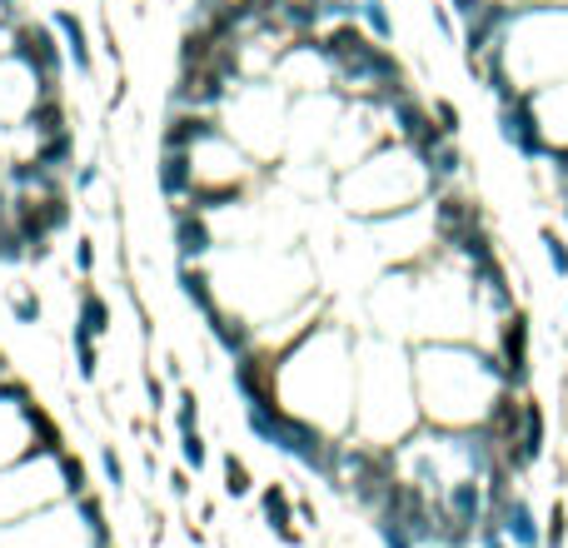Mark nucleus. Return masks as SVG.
I'll list each match as a JSON object with an SVG mask.
<instances>
[{"label":"nucleus","instance_id":"1","mask_svg":"<svg viewBox=\"0 0 568 548\" xmlns=\"http://www.w3.org/2000/svg\"><path fill=\"white\" fill-rule=\"evenodd\" d=\"M354 379H359V339L334 319L310 324L304 334H294V345L275 355L279 404L334 439H349L354 429Z\"/></svg>","mask_w":568,"mask_h":548},{"label":"nucleus","instance_id":"2","mask_svg":"<svg viewBox=\"0 0 568 548\" xmlns=\"http://www.w3.org/2000/svg\"><path fill=\"white\" fill-rule=\"evenodd\" d=\"M414 359V394L419 414L434 429H483L493 399L504 389L499 355L473 339H419Z\"/></svg>","mask_w":568,"mask_h":548},{"label":"nucleus","instance_id":"3","mask_svg":"<svg viewBox=\"0 0 568 548\" xmlns=\"http://www.w3.org/2000/svg\"><path fill=\"white\" fill-rule=\"evenodd\" d=\"M424 424L414 394V359L394 339H369L359 349V379H354V439L394 449Z\"/></svg>","mask_w":568,"mask_h":548},{"label":"nucleus","instance_id":"4","mask_svg":"<svg viewBox=\"0 0 568 548\" xmlns=\"http://www.w3.org/2000/svg\"><path fill=\"white\" fill-rule=\"evenodd\" d=\"M483 70H504L514 90H528V95L558 85L568 76V5L563 0L509 5L504 31L483 55V65H473V76H483Z\"/></svg>","mask_w":568,"mask_h":548},{"label":"nucleus","instance_id":"5","mask_svg":"<svg viewBox=\"0 0 568 548\" xmlns=\"http://www.w3.org/2000/svg\"><path fill=\"white\" fill-rule=\"evenodd\" d=\"M339 190V204L354 220H389L404 215V210H419L439 194L424 155H414L404 140H384L369 155H359L354 165H344V175L334 180Z\"/></svg>","mask_w":568,"mask_h":548},{"label":"nucleus","instance_id":"6","mask_svg":"<svg viewBox=\"0 0 568 548\" xmlns=\"http://www.w3.org/2000/svg\"><path fill=\"white\" fill-rule=\"evenodd\" d=\"M11 55L21 65H31V76L41 80V90H60V76H65V60H70V55H65V40L50 21L21 15V21L11 25Z\"/></svg>","mask_w":568,"mask_h":548},{"label":"nucleus","instance_id":"7","mask_svg":"<svg viewBox=\"0 0 568 548\" xmlns=\"http://www.w3.org/2000/svg\"><path fill=\"white\" fill-rule=\"evenodd\" d=\"M493 355H499V364H504V384L509 389H528V379H534V319H528V310H514L504 314V319L493 324Z\"/></svg>","mask_w":568,"mask_h":548},{"label":"nucleus","instance_id":"8","mask_svg":"<svg viewBox=\"0 0 568 548\" xmlns=\"http://www.w3.org/2000/svg\"><path fill=\"white\" fill-rule=\"evenodd\" d=\"M499 135H504V145L518 160H548V140H544V125H538V110H534L528 90L499 100Z\"/></svg>","mask_w":568,"mask_h":548},{"label":"nucleus","instance_id":"9","mask_svg":"<svg viewBox=\"0 0 568 548\" xmlns=\"http://www.w3.org/2000/svg\"><path fill=\"white\" fill-rule=\"evenodd\" d=\"M170 225H175V249H180V259H190V265H200V259L215 249V225H210V215H204V210L175 204V210H170Z\"/></svg>","mask_w":568,"mask_h":548},{"label":"nucleus","instance_id":"10","mask_svg":"<svg viewBox=\"0 0 568 548\" xmlns=\"http://www.w3.org/2000/svg\"><path fill=\"white\" fill-rule=\"evenodd\" d=\"M194 184H200V175H194V155L190 150H160V160H155V190H160V200L170 204V210L190 200Z\"/></svg>","mask_w":568,"mask_h":548},{"label":"nucleus","instance_id":"11","mask_svg":"<svg viewBox=\"0 0 568 548\" xmlns=\"http://www.w3.org/2000/svg\"><path fill=\"white\" fill-rule=\"evenodd\" d=\"M210 339H215L220 349H225L230 359H239V355H249V349L259 345V324L249 319V314H239V310H230V304H220L215 314H210Z\"/></svg>","mask_w":568,"mask_h":548},{"label":"nucleus","instance_id":"12","mask_svg":"<svg viewBox=\"0 0 568 548\" xmlns=\"http://www.w3.org/2000/svg\"><path fill=\"white\" fill-rule=\"evenodd\" d=\"M489 518H499V528L509 534L514 548H544V528H538V518H534L524 494H509L499 508H489Z\"/></svg>","mask_w":568,"mask_h":548},{"label":"nucleus","instance_id":"13","mask_svg":"<svg viewBox=\"0 0 568 548\" xmlns=\"http://www.w3.org/2000/svg\"><path fill=\"white\" fill-rule=\"evenodd\" d=\"M259 514H265V524H269V534L279 538V544H290V548H300L304 544V534L294 528V494L284 484H265L259 489Z\"/></svg>","mask_w":568,"mask_h":548},{"label":"nucleus","instance_id":"14","mask_svg":"<svg viewBox=\"0 0 568 548\" xmlns=\"http://www.w3.org/2000/svg\"><path fill=\"white\" fill-rule=\"evenodd\" d=\"M50 25L60 31V40H65V55H70V65H76L80 76H95V45H90V31H86V21H80L70 5H60V11H50Z\"/></svg>","mask_w":568,"mask_h":548},{"label":"nucleus","instance_id":"15","mask_svg":"<svg viewBox=\"0 0 568 548\" xmlns=\"http://www.w3.org/2000/svg\"><path fill=\"white\" fill-rule=\"evenodd\" d=\"M21 130L31 135V140H45V135H60V130H70V105H65V90H41V95H35V105L25 110Z\"/></svg>","mask_w":568,"mask_h":548},{"label":"nucleus","instance_id":"16","mask_svg":"<svg viewBox=\"0 0 568 548\" xmlns=\"http://www.w3.org/2000/svg\"><path fill=\"white\" fill-rule=\"evenodd\" d=\"M76 329L95 334V339H105V334L115 329V310H110V300L90 280L80 284V294H76Z\"/></svg>","mask_w":568,"mask_h":548},{"label":"nucleus","instance_id":"17","mask_svg":"<svg viewBox=\"0 0 568 548\" xmlns=\"http://www.w3.org/2000/svg\"><path fill=\"white\" fill-rule=\"evenodd\" d=\"M180 294L194 304V314H200V319H210V314L220 310V294H215L210 269H204V265H190V259H180Z\"/></svg>","mask_w":568,"mask_h":548},{"label":"nucleus","instance_id":"18","mask_svg":"<svg viewBox=\"0 0 568 548\" xmlns=\"http://www.w3.org/2000/svg\"><path fill=\"white\" fill-rule=\"evenodd\" d=\"M31 160L35 165H45V170H70L76 165V125L70 130H60V135H45V140H35L31 145Z\"/></svg>","mask_w":568,"mask_h":548},{"label":"nucleus","instance_id":"19","mask_svg":"<svg viewBox=\"0 0 568 548\" xmlns=\"http://www.w3.org/2000/svg\"><path fill=\"white\" fill-rule=\"evenodd\" d=\"M25 424H31V439L41 454H60L65 449V429L50 419V409L45 404H25Z\"/></svg>","mask_w":568,"mask_h":548},{"label":"nucleus","instance_id":"20","mask_svg":"<svg viewBox=\"0 0 568 548\" xmlns=\"http://www.w3.org/2000/svg\"><path fill=\"white\" fill-rule=\"evenodd\" d=\"M424 165H429V175H434V184H449V180H459V170H464V150L454 140H439L429 155H424Z\"/></svg>","mask_w":568,"mask_h":548},{"label":"nucleus","instance_id":"21","mask_svg":"<svg viewBox=\"0 0 568 548\" xmlns=\"http://www.w3.org/2000/svg\"><path fill=\"white\" fill-rule=\"evenodd\" d=\"M220 479H225V484H220V489H225V499H249V494H255V473H249V463L239 459L235 449L220 459Z\"/></svg>","mask_w":568,"mask_h":548},{"label":"nucleus","instance_id":"22","mask_svg":"<svg viewBox=\"0 0 568 548\" xmlns=\"http://www.w3.org/2000/svg\"><path fill=\"white\" fill-rule=\"evenodd\" d=\"M76 504V514H80V524L95 534V544H110V518H105V499L95 494V489H86V494H76L70 499Z\"/></svg>","mask_w":568,"mask_h":548},{"label":"nucleus","instance_id":"23","mask_svg":"<svg viewBox=\"0 0 568 548\" xmlns=\"http://www.w3.org/2000/svg\"><path fill=\"white\" fill-rule=\"evenodd\" d=\"M359 25H365L379 45L394 40V15H389V0H359Z\"/></svg>","mask_w":568,"mask_h":548},{"label":"nucleus","instance_id":"24","mask_svg":"<svg viewBox=\"0 0 568 548\" xmlns=\"http://www.w3.org/2000/svg\"><path fill=\"white\" fill-rule=\"evenodd\" d=\"M55 469H60L65 499H76V494H86V489H90V469H86V459H80V454L60 449V454H55Z\"/></svg>","mask_w":568,"mask_h":548},{"label":"nucleus","instance_id":"25","mask_svg":"<svg viewBox=\"0 0 568 548\" xmlns=\"http://www.w3.org/2000/svg\"><path fill=\"white\" fill-rule=\"evenodd\" d=\"M70 349H76V369L86 384H95L100 379V345H95V334L86 329H70Z\"/></svg>","mask_w":568,"mask_h":548},{"label":"nucleus","instance_id":"26","mask_svg":"<svg viewBox=\"0 0 568 548\" xmlns=\"http://www.w3.org/2000/svg\"><path fill=\"white\" fill-rule=\"evenodd\" d=\"M538 245H544V255H548V269H554L558 280H568V239H563V229L538 225Z\"/></svg>","mask_w":568,"mask_h":548},{"label":"nucleus","instance_id":"27","mask_svg":"<svg viewBox=\"0 0 568 548\" xmlns=\"http://www.w3.org/2000/svg\"><path fill=\"white\" fill-rule=\"evenodd\" d=\"M180 463L190 473H204V463H210V444H204L200 429H185L180 434Z\"/></svg>","mask_w":568,"mask_h":548},{"label":"nucleus","instance_id":"28","mask_svg":"<svg viewBox=\"0 0 568 548\" xmlns=\"http://www.w3.org/2000/svg\"><path fill=\"white\" fill-rule=\"evenodd\" d=\"M11 314H15V324H41V314H45V304H41V294L25 284V290H15L11 294Z\"/></svg>","mask_w":568,"mask_h":548},{"label":"nucleus","instance_id":"29","mask_svg":"<svg viewBox=\"0 0 568 548\" xmlns=\"http://www.w3.org/2000/svg\"><path fill=\"white\" fill-rule=\"evenodd\" d=\"M185 429H200V399H194V389L175 394V434H185Z\"/></svg>","mask_w":568,"mask_h":548},{"label":"nucleus","instance_id":"30","mask_svg":"<svg viewBox=\"0 0 568 548\" xmlns=\"http://www.w3.org/2000/svg\"><path fill=\"white\" fill-rule=\"evenodd\" d=\"M544 548H568V504L558 499L548 508V528H544Z\"/></svg>","mask_w":568,"mask_h":548},{"label":"nucleus","instance_id":"31","mask_svg":"<svg viewBox=\"0 0 568 548\" xmlns=\"http://www.w3.org/2000/svg\"><path fill=\"white\" fill-rule=\"evenodd\" d=\"M100 473H105V484L115 489H125V459H120V449L115 444H100Z\"/></svg>","mask_w":568,"mask_h":548},{"label":"nucleus","instance_id":"32","mask_svg":"<svg viewBox=\"0 0 568 548\" xmlns=\"http://www.w3.org/2000/svg\"><path fill=\"white\" fill-rule=\"evenodd\" d=\"M434 120H439V130H444V135H459V125H464V115H459V105H454V100H434Z\"/></svg>","mask_w":568,"mask_h":548},{"label":"nucleus","instance_id":"33","mask_svg":"<svg viewBox=\"0 0 568 548\" xmlns=\"http://www.w3.org/2000/svg\"><path fill=\"white\" fill-rule=\"evenodd\" d=\"M76 269H80V280H90V274H95V239H90V235L76 239Z\"/></svg>","mask_w":568,"mask_h":548},{"label":"nucleus","instance_id":"34","mask_svg":"<svg viewBox=\"0 0 568 548\" xmlns=\"http://www.w3.org/2000/svg\"><path fill=\"white\" fill-rule=\"evenodd\" d=\"M145 399H150L155 414H160V409H170V389H165L160 374H145Z\"/></svg>","mask_w":568,"mask_h":548},{"label":"nucleus","instance_id":"35","mask_svg":"<svg viewBox=\"0 0 568 548\" xmlns=\"http://www.w3.org/2000/svg\"><path fill=\"white\" fill-rule=\"evenodd\" d=\"M429 15H434V25H439V35H444V40H449V45H454V40H459V35H464V31H459V21H454V15H449V5H429Z\"/></svg>","mask_w":568,"mask_h":548},{"label":"nucleus","instance_id":"36","mask_svg":"<svg viewBox=\"0 0 568 548\" xmlns=\"http://www.w3.org/2000/svg\"><path fill=\"white\" fill-rule=\"evenodd\" d=\"M165 484H170V494H175V499H190V489H194V484H190V469H185V463L170 473V479H165Z\"/></svg>","mask_w":568,"mask_h":548},{"label":"nucleus","instance_id":"37","mask_svg":"<svg viewBox=\"0 0 568 548\" xmlns=\"http://www.w3.org/2000/svg\"><path fill=\"white\" fill-rule=\"evenodd\" d=\"M95 184H100V165H80V170H76V190L90 194Z\"/></svg>","mask_w":568,"mask_h":548},{"label":"nucleus","instance_id":"38","mask_svg":"<svg viewBox=\"0 0 568 548\" xmlns=\"http://www.w3.org/2000/svg\"><path fill=\"white\" fill-rule=\"evenodd\" d=\"M11 374V359H5V349H0V379Z\"/></svg>","mask_w":568,"mask_h":548},{"label":"nucleus","instance_id":"39","mask_svg":"<svg viewBox=\"0 0 568 548\" xmlns=\"http://www.w3.org/2000/svg\"><path fill=\"white\" fill-rule=\"evenodd\" d=\"M11 5H15V0H11Z\"/></svg>","mask_w":568,"mask_h":548}]
</instances>
